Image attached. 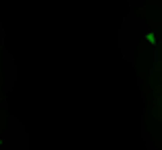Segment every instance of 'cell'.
I'll use <instances>...</instances> for the list:
<instances>
[{
  "label": "cell",
  "instance_id": "cell-1",
  "mask_svg": "<svg viewBox=\"0 0 162 150\" xmlns=\"http://www.w3.org/2000/svg\"><path fill=\"white\" fill-rule=\"evenodd\" d=\"M146 40H148V44L156 46V36H154V34H146Z\"/></svg>",
  "mask_w": 162,
  "mask_h": 150
}]
</instances>
